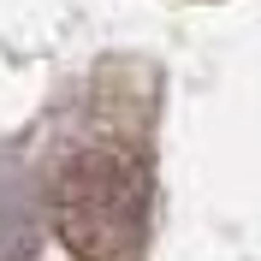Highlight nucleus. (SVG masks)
Listing matches in <instances>:
<instances>
[{
  "label": "nucleus",
  "instance_id": "1",
  "mask_svg": "<svg viewBox=\"0 0 261 261\" xmlns=\"http://www.w3.org/2000/svg\"><path fill=\"white\" fill-rule=\"evenodd\" d=\"M54 231L71 261H143L148 184L125 154L89 148L71 154L54 178Z\"/></svg>",
  "mask_w": 261,
  "mask_h": 261
}]
</instances>
